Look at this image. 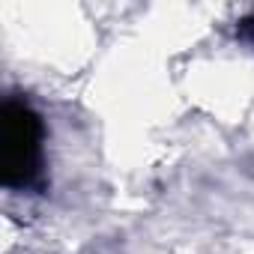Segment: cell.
Here are the masks:
<instances>
[{"label":"cell","instance_id":"cell-1","mask_svg":"<svg viewBox=\"0 0 254 254\" xmlns=\"http://www.w3.org/2000/svg\"><path fill=\"white\" fill-rule=\"evenodd\" d=\"M42 120L24 99H6L0 111V180L27 191L42 180Z\"/></svg>","mask_w":254,"mask_h":254},{"label":"cell","instance_id":"cell-2","mask_svg":"<svg viewBox=\"0 0 254 254\" xmlns=\"http://www.w3.org/2000/svg\"><path fill=\"white\" fill-rule=\"evenodd\" d=\"M239 36H242L245 42H251V45H254V15L242 18V24H239Z\"/></svg>","mask_w":254,"mask_h":254}]
</instances>
